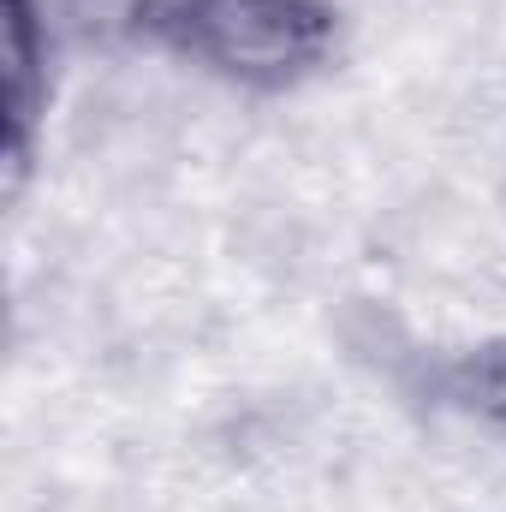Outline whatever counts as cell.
<instances>
[{
  "instance_id": "6da1fadb",
  "label": "cell",
  "mask_w": 506,
  "mask_h": 512,
  "mask_svg": "<svg viewBox=\"0 0 506 512\" xmlns=\"http://www.w3.org/2000/svg\"><path fill=\"white\" fill-rule=\"evenodd\" d=\"M131 42L161 48L233 90L286 96L334 66V0H137Z\"/></svg>"
},
{
  "instance_id": "3957f363",
  "label": "cell",
  "mask_w": 506,
  "mask_h": 512,
  "mask_svg": "<svg viewBox=\"0 0 506 512\" xmlns=\"http://www.w3.org/2000/svg\"><path fill=\"white\" fill-rule=\"evenodd\" d=\"M441 393L453 411L489 423L495 435H506V334H489L477 346H465L447 370H441Z\"/></svg>"
},
{
  "instance_id": "7a4b0ae2",
  "label": "cell",
  "mask_w": 506,
  "mask_h": 512,
  "mask_svg": "<svg viewBox=\"0 0 506 512\" xmlns=\"http://www.w3.org/2000/svg\"><path fill=\"white\" fill-rule=\"evenodd\" d=\"M54 102V0H6V197L30 185Z\"/></svg>"
}]
</instances>
